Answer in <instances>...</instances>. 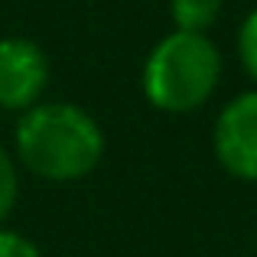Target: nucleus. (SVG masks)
I'll return each mask as SVG.
<instances>
[{"instance_id":"obj_4","label":"nucleus","mask_w":257,"mask_h":257,"mask_svg":"<svg viewBox=\"0 0 257 257\" xmlns=\"http://www.w3.org/2000/svg\"><path fill=\"white\" fill-rule=\"evenodd\" d=\"M49 88V56L36 39L4 36L0 39V111L36 107Z\"/></svg>"},{"instance_id":"obj_6","label":"nucleus","mask_w":257,"mask_h":257,"mask_svg":"<svg viewBox=\"0 0 257 257\" xmlns=\"http://www.w3.org/2000/svg\"><path fill=\"white\" fill-rule=\"evenodd\" d=\"M20 199V173H17V160L13 153L0 144V228L10 218V212L17 208Z\"/></svg>"},{"instance_id":"obj_1","label":"nucleus","mask_w":257,"mask_h":257,"mask_svg":"<svg viewBox=\"0 0 257 257\" xmlns=\"http://www.w3.org/2000/svg\"><path fill=\"white\" fill-rule=\"evenodd\" d=\"M104 131L82 104L39 101L13 127V160L46 182H78L98 170Z\"/></svg>"},{"instance_id":"obj_7","label":"nucleus","mask_w":257,"mask_h":257,"mask_svg":"<svg viewBox=\"0 0 257 257\" xmlns=\"http://www.w3.org/2000/svg\"><path fill=\"white\" fill-rule=\"evenodd\" d=\"M238 59L244 65L247 78H254V85H257V7L238 26Z\"/></svg>"},{"instance_id":"obj_5","label":"nucleus","mask_w":257,"mask_h":257,"mask_svg":"<svg viewBox=\"0 0 257 257\" xmlns=\"http://www.w3.org/2000/svg\"><path fill=\"white\" fill-rule=\"evenodd\" d=\"M221 4H225V0H170L173 30L208 36V30H212L221 17Z\"/></svg>"},{"instance_id":"obj_3","label":"nucleus","mask_w":257,"mask_h":257,"mask_svg":"<svg viewBox=\"0 0 257 257\" xmlns=\"http://www.w3.org/2000/svg\"><path fill=\"white\" fill-rule=\"evenodd\" d=\"M218 166L238 182H257V88L241 91L218 111L212 127Z\"/></svg>"},{"instance_id":"obj_2","label":"nucleus","mask_w":257,"mask_h":257,"mask_svg":"<svg viewBox=\"0 0 257 257\" xmlns=\"http://www.w3.org/2000/svg\"><path fill=\"white\" fill-rule=\"evenodd\" d=\"M221 82V52L202 33H166L144 59L140 88L163 114H192Z\"/></svg>"},{"instance_id":"obj_8","label":"nucleus","mask_w":257,"mask_h":257,"mask_svg":"<svg viewBox=\"0 0 257 257\" xmlns=\"http://www.w3.org/2000/svg\"><path fill=\"white\" fill-rule=\"evenodd\" d=\"M0 257H43V251H39V244L33 238H26L23 231L0 228Z\"/></svg>"}]
</instances>
